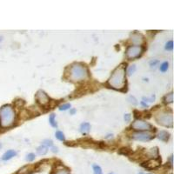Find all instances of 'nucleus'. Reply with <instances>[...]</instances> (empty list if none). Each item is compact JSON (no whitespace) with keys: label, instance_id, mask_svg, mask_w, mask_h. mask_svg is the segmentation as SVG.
Instances as JSON below:
<instances>
[{"label":"nucleus","instance_id":"f257e3e1","mask_svg":"<svg viewBox=\"0 0 174 174\" xmlns=\"http://www.w3.org/2000/svg\"><path fill=\"white\" fill-rule=\"evenodd\" d=\"M107 85L111 88L121 91L126 85V77H125V67L124 65H119L116 70L112 72L111 78L109 79Z\"/></svg>","mask_w":174,"mask_h":174},{"label":"nucleus","instance_id":"f03ea898","mask_svg":"<svg viewBox=\"0 0 174 174\" xmlns=\"http://www.w3.org/2000/svg\"><path fill=\"white\" fill-rule=\"evenodd\" d=\"M15 114L14 109L12 106L6 105H4L0 109V126L2 128H8L11 126L15 121Z\"/></svg>","mask_w":174,"mask_h":174},{"label":"nucleus","instance_id":"7ed1b4c3","mask_svg":"<svg viewBox=\"0 0 174 174\" xmlns=\"http://www.w3.org/2000/svg\"><path fill=\"white\" fill-rule=\"evenodd\" d=\"M87 77L88 70L85 65L79 63H75L71 65L69 69V79L74 82H79L87 79Z\"/></svg>","mask_w":174,"mask_h":174},{"label":"nucleus","instance_id":"20e7f679","mask_svg":"<svg viewBox=\"0 0 174 174\" xmlns=\"http://www.w3.org/2000/svg\"><path fill=\"white\" fill-rule=\"evenodd\" d=\"M156 120L157 122L166 127H172V115L171 112H167V111H161L160 112L157 117H156Z\"/></svg>","mask_w":174,"mask_h":174},{"label":"nucleus","instance_id":"39448f33","mask_svg":"<svg viewBox=\"0 0 174 174\" xmlns=\"http://www.w3.org/2000/svg\"><path fill=\"white\" fill-rule=\"evenodd\" d=\"M143 52V47L142 46H137V45H132L129 46L128 49L126 50V57L129 59H134L138 58Z\"/></svg>","mask_w":174,"mask_h":174},{"label":"nucleus","instance_id":"423d86ee","mask_svg":"<svg viewBox=\"0 0 174 174\" xmlns=\"http://www.w3.org/2000/svg\"><path fill=\"white\" fill-rule=\"evenodd\" d=\"M131 128L136 130H151L152 129V126L146 121L137 119L132 123Z\"/></svg>","mask_w":174,"mask_h":174},{"label":"nucleus","instance_id":"0eeeda50","mask_svg":"<svg viewBox=\"0 0 174 174\" xmlns=\"http://www.w3.org/2000/svg\"><path fill=\"white\" fill-rule=\"evenodd\" d=\"M131 138L138 141H150L154 138V136L152 133L148 131H138L132 133Z\"/></svg>","mask_w":174,"mask_h":174},{"label":"nucleus","instance_id":"6e6552de","mask_svg":"<svg viewBox=\"0 0 174 174\" xmlns=\"http://www.w3.org/2000/svg\"><path fill=\"white\" fill-rule=\"evenodd\" d=\"M160 164H161V160L160 158H156V159H151V160H147L146 162L142 164V166L148 170H152V169H157L158 167H160Z\"/></svg>","mask_w":174,"mask_h":174},{"label":"nucleus","instance_id":"1a4fd4ad","mask_svg":"<svg viewBox=\"0 0 174 174\" xmlns=\"http://www.w3.org/2000/svg\"><path fill=\"white\" fill-rule=\"evenodd\" d=\"M36 99L37 103L42 105V106H46L49 102H50V98L49 97L47 96V94L43 92V91H38L36 94Z\"/></svg>","mask_w":174,"mask_h":174},{"label":"nucleus","instance_id":"9d476101","mask_svg":"<svg viewBox=\"0 0 174 174\" xmlns=\"http://www.w3.org/2000/svg\"><path fill=\"white\" fill-rule=\"evenodd\" d=\"M130 40L132 44H134L137 46H141V44L144 42V37L142 36L140 33L138 32H134L133 34H131L130 36Z\"/></svg>","mask_w":174,"mask_h":174},{"label":"nucleus","instance_id":"9b49d317","mask_svg":"<svg viewBox=\"0 0 174 174\" xmlns=\"http://www.w3.org/2000/svg\"><path fill=\"white\" fill-rule=\"evenodd\" d=\"M16 155H17V152L16 151H14V150H9V151L4 153L3 157H2V160H4V161H7V160H11Z\"/></svg>","mask_w":174,"mask_h":174},{"label":"nucleus","instance_id":"f8f14e48","mask_svg":"<svg viewBox=\"0 0 174 174\" xmlns=\"http://www.w3.org/2000/svg\"><path fill=\"white\" fill-rule=\"evenodd\" d=\"M158 138L160 140L164 141V142H167L169 140V138H170V133L166 131V130H161L159 133V135H158Z\"/></svg>","mask_w":174,"mask_h":174},{"label":"nucleus","instance_id":"ddd939ff","mask_svg":"<svg viewBox=\"0 0 174 174\" xmlns=\"http://www.w3.org/2000/svg\"><path fill=\"white\" fill-rule=\"evenodd\" d=\"M91 130V125L89 123H83L80 125V131L83 134H87Z\"/></svg>","mask_w":174,"mask_h":174},{"label":"nucleus","instance_id":"4468645a","mask_svg":"<svg viewBox=\"0 0 174 174\" xmlns=\"http://www.w3.org/2000/svg\"><path fill=\"white\" fill-rule=\"evenodd\" d=\"M148 155L152 158V159H156V158H158V156H159V150H158V147H154V148H152L149 152H148Z\"/></svg>","mask_w":174,"mask_h":174},{"label":"nucleus","instance_id":"2eb2a0df","mask_svg":"<svg viewBox=\"0 0 174 174\" xmlns=\"http://www.w3.org/2000/svg\"><path fill=\"white\" fill-rule=\"evenodd\" d=\"M47 152H48V148L44 145H40L37 149V153L38 155H45Z\"/></svg>","mask_w":174,"mask_h":174},{"label":"nucleus","instance_id":"dca6fc26","mask_svg":"<svg viewBox=\"0 0 174 174\" xmlns=\"http://www.w3.org/2000/svg\"><path fill=\"white\" fill-rule=\"evenodd\" d=\"M49 122L51 124V125L54 128H57L58 127V124H57V121H56V118H55V115L54 114H51V116L49 118Z\"/></svg>","mask_w":174,"mask_h":174},{"label":"nucleus","instance_id":"f3484780","mask_svg":"<svg viewBox=\"0 0 174 174\" xmlns=\"http://www.w3.org/2000/svg\"><path fill=\"white\" fill-rule=\"evenodd\" d=\"M173 101V94L172 92H170L169 94H167L166 97H165V103L166 104H172Z\"/></svg>","mask_w":174,"mask_h":174},{"label":"nucleus","instance_id":"a211bd4d","mask_svg":"<svg viewBox=\"0 0 174 174\" xmlns=\"http://www.w3.org/2000/svg\"><path fill=\"white\" fill-rule=\"evenodd\" d=\"M55 136H56V138H58V140H60V141H65V135H64V133H63L62 131H60V130H58V131L55 133Z\"/></svg>","mask_w":174,"mask_h":174},{"label":"nucleus","instance_id":"6ab92c4d","mask_svg":"<svg viewBox=\"0 0 174 174\" xmlns=\"http://www.w3.org/2000/svg\"><path fill=\"white\" fill-rule=\"evenodd\" d=\"M93 173L94 174H103V172H102L101 167L98 165H93Z\"/></svg>","mask_w":174,"mask_h":174},{"label":"nucleus","instance_id":"aec40b11","mask_svg":"<svg viewBox=\"0 0 174 174\" xmlns=\"http://www.w3.org/2000/svg\"><path fill=\"white\" fill-rule=\"evenodd\" d=\"M119 154H123V155H129L131 151H130L129 148H125V147H124V148H121L120 150H119Z\"/></svg>","mask_w":174,"mask_h":174},{"label":"nucleus","instance_id":"412c9836","mask_svg":"<svg viewBox=\"0 0 174 174\" xmlns=\"http://www.w3.org/2000/svg\"><path fill=\"white\" fill-rule=\"evenodd\" d=\"M168 67H169L168 62H164L162 65H160V71H161L162 72H166L167 70H168Z\"/></svg>","mask_w":174,"mask_h":174},{"label":"nucleus","instance_id":"4be33fe9","mask_svg":"<svg viewBox=\"0 0 174 174\" xmlns=\"http://www.w3.org/2000/svg\"><path fill=\"white\" fill-rule=\"evenodd\" d=\"M166 49L167 51H172V49H173V42L172 40L167 42L166 44Z\"/></svg>","mask_w":174,"mask_h":174},{"label":"nucleus","instance_id":"5701e85b","mask_svg":"<svg viewBox=\"0 0 174 174\" xmlns=\"http://www.w3.org/2000/svg\"><path fill=\"white\" fill-rule=\"evenodd\" d=\"M135 72H136V65H131L130 67L128 68L127 73H128V75H131V74H133Z\"/></svg>","mask_w":174,"mask_h":174},{"label":"nucleus","instance_id":"b1692460","mask_svg":"<svg viewBox=\"0 0 174 174\" xmlns=\"http://www.w3.org/2000/svg\"><path fill=\"white\" fill-rule=\"evenodd\" d=\"M43 145L44 146H49V147H52V145H53V142H52V140L51 139H44L43 141Z\"/></svg>","mask_w":174,"mask_h":174},{"label":"nucleus","instance_id":"393cba45","mask_svg":"<svg viewBox=\"0 0 174 174\" xmlns=\"http://www.w3.org/2000/svg\"><path fill=\"white\" fill-rule=\"evenodd\" d=\"M35 158H36V156H35L34 153H29V154L26 156L25 160H27V161H29V162H31V161L35 160Z\"/></svg>","mask_w":174,"mask_h":174},{"label":"nucleus","instance_id":"a878e982","mask_svg":"<svg viewBox=\"0 0 174 174\" xmlns=\"http://www.w3.org/2000/svg\"><path fill=\"white\" fill-rule=\"evenodd\" d=\"M55 174H70V171L67 169H59L55 172Z\"/></svg>","mask_w":174,"mask_h":174},{"label":"nucleus","instance_id":"bb28decb","mask_svg":"<svg viewBox=\"0 0 174 174\" xmlns=\"http://www.w3.org/2000/svg\"><path fill=\"white\" fill-rule=\"evenodd\" d=\"M70 108H71V104H65V105H62L59 106L60 111H66V110Z\"/></svg>","mask_w":174,"mask_h":174},{"label":"nucleus","instance_id":"cd10ccee","mask_svg":"<svg viewBox=\"0 0 174 174\" xmlns=\"http://www.w3.org/2000/svg\"><path fill=\"white\" fill-rule=\"evenodd\" d=\"M128 100L130 102V104H132L133 105H138V102H137V99L133 97V96H130L129 98H128Z\"/></svg>","mask_w":174,"mask_h":174},{"label":"nucleus","instance_id":"c85d7f7f","mask_svg":"<svg viewBox=\"0 0 174 174\" xmlns=\"http://www.w3.org/2000/svg\"><path fill=\"white\" fill-rule=\"evenodd\" d=\"M154 99H155V96L154 95H152L151 98H143V100H145L144 102H152Z\"/></svg>","mask_w":174,"mask_h":174},{"label":"nucleus","instance_id":"c756f323","mask_svg":"<svg viewBox=\"0 0 174 174\" xmlns=\"http://www.w3.org/2000/svg\"><path fill=\"white\" fill-rule=\"evenodd\" d=\"M124 118L125 122H129L130 120V118H131V115L130 114H125L124 117Z\"/></svg>","mask_w":174,"mask_h":174},{"label":"nucleus","instance_id":"7c9ffc66","mask_svg":"<svg viewBox=\"0 0 174 174\" xmlns=\"http://www.w3.org/2000/svg\"><path fill=\"white\" fill-rule=\"evenodd\" d=\"M158 63H159V61H158V60H152V61L150 62V65H151V67H155Z\"/></svg>","mask_w":174,"mask_h":174},{"label":"nucleus","instance_id":"2f4dec72","mask_svg":"<svg viewBox=\"0 0 174 174\" xmlns=\"http://www.w3.org/2000/svg\"><path fill=\"white\" fill-rule=\"evenodd\" d=\"M51 151H52L53 152H58V148H57V147H52V148H51Z\"/></svg>","mask_w":174,"mask_h":174},{"label":"nucleus","instance_id":"473e14b6","mask_svg":"<svg viewBox=\"0 0 174 174\" xmlns=\"http://www.w3.org/2000/svg\"><path fill=\"white\" fill-rule=\"evenodd\" d=\"M141 105H142L143 106H145V107H147V106H148V105H147V104H145V103L144 101L141 102Z\"/></svg>","mask_w":174,"mask_h":174},{"label":"nucleus","instance_id":"72a5a7b5","mask_svg":"<svg viewBox=\"0 0 174 174\" xmlns=\"http://www.w3.org/2000/svg\"><path fill=\"white\" fill-rule=\"evenodd\" d=\"M170 164H171V166H172V155L170 157Z\"/></svg>","mask_w":174,"mask_h":174},{"label":"nucleus","instance_id":"f704fd0d","mask_svg":"<svg viewBox=\"0 0 174 174\" xmlns=\"http://www.w3.org/2000/svg\"><path fill=\"white\" fill-rule=\"evenodd\" d=\"M75 112H76V110H75V109H73V110L71 111V114H74Z\"/></svg>","mask_w":174,"mask_h":174},{"label":"nucleus","instance_id":"c9c22d12","mask_svg":"<svg viewBox=\"0 0 174 174\" xmlns=\"http://www.w3.org/2000/svg\"><path fill=\"white\" fill-rule=\"evenodd\" d=\"M139 174H150V173H143V172H139Z\"/></svg>","mask_w":174,"mask_h":174},{"label":"nucleus","instance_id":"e433bc0d","mask_svg":"<svg viewBox=\"0 0 174 174\" xmlns=\"http://www.w3.org/2000/svg\"><path fill=\"white\" fill-rule=\"evenodd\" d=\"M1 148H2V144L0 143V149H1Z\"/></svg>","mask_w":174,"mask_h":174},{"label":"nucleus","instance_id":"4c0bfd02","mask_svg":"<svg viewBox=\"0 0 174 174\" xmlns=\"http://www.w3.org/2000/svg\"><path fill=\"white\" fill-rule=\"evenodd\" d=\"M110 174H113V173H110Z\"/></svg>","mask_w":174,"mask_h":174}]
</instances>
